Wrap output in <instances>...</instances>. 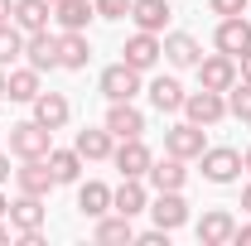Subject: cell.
I'll return each instance as SVG.
<instances>
[{
	"mask_svg": "<svg viewBox=\"0 0 251 246\" xmlns=\"http://www.w3.org/2000/svg\"><path fill=\"white\" fill-rule=\"evenodd\" d=\"M5 135H10V154L15 159H49V150H53V130L39 125L34 116L29 121H15Z\"/></svg>",
	"mask_w": 251,
	"mask_h": 246,
	"instance_id": "6da1fadb",
	"label": "cell"
},
{
	"mask_svg": "<svg viewBox=\"0 0 251 246\" xmlns=\"http://www.w3.org/2000/svg\"><path fill=\"white\" fill-rule=\"evenodd\" d=\"M198 164H203V179L213 188H227L242 179V150H232V145H208L198 154Z\"/></svg>",
	"mask_w": 251,
	"mask_h": 246,
	"instance_id": "7a4b0ae2",
	"label": "cell"
},
{
	"mask_svg": "<svg viewBox=\"0 0 251 246\" xmlns=\"http://www.w3.org/2000/svg\"><path fill=\"white\" fill-rule=\"evenodd\" d=\"M97 87H101L106 101H135V97L145 92V73H135L130 63H111V68H101Z\"/></svg>",
	"mask_w": 251,
	"mask_h": 246,
	"instance_id": "3957f363",
	"label": "cell"
},
{
	"mask_svg": "<svg viewBox=\"0 0 251 246\" xmlns=\"http://www.w3.org/2000/svg\"><path fill=\"white\" fill-rule=\"evenodd\" d=\"M111 164H116V174H121V179H145V174H150V164H155V150L145 145V135H130V140H116Z\"/></svg>",
	"mask_w": 251,
	"mask_h": 246,
	"instance_id": "277c9868",
	"label": "cell"
},
{
	"mask_svg": "<svg viewBox=\"0 0 251 246\" xmlns=\"http://www.w3.org/2000/svg\"><path fill=\"white\" fill-rule=\"evenodd\" d=\"M184 116L193 125H222L227 121V92H208V87H198V92H188L184 97Z\"/></svg>",
	"mask_w": 251,
	"mask_h": 246,
	"instance_id": "5b68a950",
	"label": "cell"
},
{
	"mask_svg": "<svg viewBox=\"0 0 251 246\" xmlns=\"http://www.w3.org/2000/svg\"><path fill=\"white\" fill-rule=\"evenodd\" d=\"M159 58H164V39L150 34V29H135V34L121 44V63H130L135 73H150Z\"/></svg>",
	"mask_w": 251,
	"mask_h": 246,
	"instance_id": "8992f818",
	"label": "cell"
},
{
	"mask_svg": "<svg viewBox=\"0 0 251 246\" xmlns=\"http://www.w3.org/2000/svg\"><path fill=\"white\" fill-rule=\"evenodd\" d=\"M208 150V130L203 125H193L184 116V121H174L169 130H164V154H179V159H198V154Z\"/></svg>",
	"mask_w": 251,
	"mask_h": 246,
	"instance_id": "52a82bcc",
	"label": "cell"
},
{
	"mask_svg": "<svg viewBox=\"0 0 251 246\" xmlns=\"http://www.w3.org/2000/svg\"><path fill=\"white\" fill-rule=\"evenodd\" d=\"M193 73H198V87H208V92H227V87H232V82L242 77L232 53H203Z\"/></svg>",
	"mask_w": 251,
	"mask_h": 246,
	"instance_id": "ba28073f",
	"label": "cell"
},
{
	"mask_svg": "<svg viewBox=\"0 0 251 246\" xmlns=\"http://www.w3.org/2000/svg\"><path fill=\"white\" fill-rule=\"evenodd\" d=\"M10 227H15V237L20 232H44V222H49V198H34V193H15L10 198Z\"/></svg>",
	"mask_w": 251,
	"mask_h": 246,
	"instance_id": "9c48e42d",
	"label": "cell"
},
{
	"mask_svg": "<svg viewBox=\"0 0 251 246\" xmlns=\"http://www.w3.org/2000/svg\"><path fill=\"white\" fill-rule=\"evenodd\" d=\"M213 49L242 58V53L251 49V15H227V20H218V29H213Z\"/></svg>",
	"mask_w": 251,
	"mask_h": 246,
	"instance_id": "30bf717a",
	"label": "cell"
},
{
	"mask_svg": "<svg viewBox=\"0 0 251 246\" xmlns=\"http://www.w3.org/2000/svg\"><path fill=\"white\" fill-rule=\"evenodd\" d=\"M150 217H155V227H164V232H179V227L188 222V198H184V188L150 193Z\"/></svg>",
	"mask_w": 251,
	"mask_h": 246,
	"instance_id": "8fae6325",
	"label": "cell"
},
{
	"mask_svg": "<svg viewBox=\"0 0 251 246\" xmlns=\"http://www.w3.org/2000/svg\"><path fill=\"white\" fill-rule=\"evenodd\" d=\"M145 97H150V106H155L159 116H179L188 92H184V82H179V77L159 73V77H150V82H145Z\"/></svg>",
	"mask_w": 251,
	"mask_h": 246,
	"instance_id": "7c38bea8",
	"label": "cell"
},
{
	"mask_svg": "<svg viewBox=\"0 0 251 246\" xmlns=\"http://www.w3.org/2000/svg\"><path fill=\"white\" fill-rule=\"evenodd\" d=\"M150 193L155 188L145 184V179H121V188H111V213H121V217H135L140 213H150Z\"/></svg>",
	"mask_w": 251,
	"mask_h": 246,
	"instance_id": "4fadbf2b",
	"label": "cell"
},
{
	"mask_svg": "<svg viewBox=\"0 0 251 246\" xmlns=\"http://www.w3.org/2000/svg\"><path fill=\"white\" fill-rule=\"evenodd\" d=\"M15 188L20 193H34V198H49L58 179H53V169H49V159H20V169H15Z\"/></svg>",
	"mask_w": 251,
	"mask_h": 246,
	"instance_id": "5bb4252c",
	"label": "cell"
},
{
	"mask_svg": "<svg viewBox=\"0 0 251 246\" xmlns=\"http://www.w3.org/2000/svg\"><path fill=\"white\" fill-rule=\"evenodd\" d=\"M106 130L116 135V140H130V135H145V111L135 106V101H106Z\"/></svg>",
	"mask_w": 251,
	"mask_h": 246,
	"instance_id": "9a60e30c",
	"label": "cell"
},
{
	"mask_svg": "<svg viewBox=\"0 0 251 246\" xmlns=\"http://www.w3.org/2000/svg\"><path fill=\"white\" fill-rule=\"evenodd\" d=\"M232 232H237V217L227 213V208H208V213L198 217V227H193V237L203 246H232Z\"/></svg>",
	"mask_w": 251,
	"mask_h": 246,
	"instance_id": "2e32d148",
	"label": "cell"
},
{
	"mask_svg": "<svg viewBox=\"0 0 251 246\" xmlns=\"http://www.w3.org/2000/svg\"><path fill=\"white\" fill-rule=\"evenodd\" d=\"M145 184L155 188V193H169V188H184V184H188V159H179V154H155V164H150Z\"/></svg>",
	"mask_w": 251,
	"mask_h": 246,
	"instance_id": "e0dca14e",
	"label": "cell"
},
{
	"mask_svg": "<svg viewBox=\"0 0 251 246\" xmlns=\"http://www.w3.org/2000/svg\"><path fill=\"white\" fill-rule=\"evenodd\" d=\"M73 150L82 154L87 164H101V159H111V150H116V135H111L106 125H82V130L73 135Z\"/></svg>",
	"mask_w": 251,
	"mask_h": 246,
	"instance_id": "ac0fdd59",
	"label": "cell"
},
{
	"mask_svg": "<svg viewBox=\"0 0 251 246\" xmlns=\"http://www.w3.org/2000/svg\"><path fill=\"white\" fill-rule=\"evenodd\" d=\"M159 39H164V63H169V68H198L203 44L188 29H169V34H159Z\"/></svg>",
	"mask_w": 251,
	"mask_h": 246,
	"instance_id": "d6986e66",
	"label": "cell"
},
{
	"mask_svg": "<svg viewBox=\"0 0 251 246\" xmlns=\"http://www.w3.org/2000/svg\"><path fill=\"white\" fill-rule=\"evenodd\" d=\"M25 63L39 68V73H53V68H58V34L53 29L25 34Z\"/></svg>",
	"mask_w": 251,
	"mask_h": 246,
	"instance_id": "ffe728a7",
	"label": "cell"
},
{
	"mask_svg": "<svg viewBox=\"0 0 251 246\" xmlns=\"http://www.w3.org/2000/svg\"><path fill=\"white\" fill-rule=\"evenodd\" d=\"M87 63H92V44H87V34H82V29H58V68L82 73Z\"/></svg>",
	"mask_w": 251,
	"mask_h": 246,
	"instance_id": "44dd1931",
	"label": "cell"
},
{
	"mask_svg": "<svg viewBox=\"0 0 251 246\" xmlns=\"http://www.w3.org/2000/svg\"><path fill=\"white\" fill-rule=\"evenodd\" d=\"M29 106H34V121L49 125V130H63V125L73 121V101H68L63 92H39Z\"/></svg>",
	"mask_w": 251,
	"mask_h": 246,
	"instance_id": "7402d4cb",
	"label": "cell"
},
{
	"mask_svg": "<svg viewBox=\"0 0 251 246\" xmlns=\"http://www.w3.org/2000/svg\"><path fill=\"white\" fill-rule=\"evenodd\" d=\"M39 77H44V73L29 68V63H25V68H10V73H5V101H25V106H29L34 97L44 92Z\"/></svg>",
	"mask_w": 251,
	"mask_h": 246,
	"instance_id": "603a6c76",
	"label": "cell"
},
{
	"mask_svg": "<svg viewBox=\"0 0 251 246\" xmlns=\"http://www.w3.org/2000/svg\"><path fill=\"white\" fill-rule=\"evenodd\" d=\"M10 20H15L25 34H39V29H49V25H53V0H15Z\"/></svg>",
	"mask_w": 251,
	"mask_h": 246,
	"instance_id": "cb8c5ba5",
	"label": "cell"
},
{
	"mask_svg": "<svg viewBox=\"0 0 251 246\" xmlns=\"http://www.w3.org/2000/svg\"><path fill=\"white\" fill-rule=\"evenodd\" d=\"M130 20H135V29L164 34L169 20H174V10H169V0H130Z\"/></svg>",
	"mask_w": 251,
	"mask_h": 246,
	"instance_id": "d4e9b609",
	"label": "cell"
},
{
	"mask_svg": "<svg viewBox=\"0 0 251 246\" xmlns=\"http://www.w3.org/2000/svg\"><path fill=\"white\" fill-rule=\"evenodd\" d=\"M92 20H97L92 0H53V25H58V29H82L87 34Z\"/></svg>",
	"mask_w": 251,
	"mask_h": 246,
	"instance_id": "484cf974",
	"label": "cell"
},
{
	"mask_svg": "<svg viewBox=\"0 0 251 246\" xmlns=\"http://www.w3.org/2000/svg\"><path fill=\"white\" fill-rule=\"evenodd\" d=\"M77 213L82 217H101L111 213V184H101V179H87V184H77Z\"/></svg>",
	"mask_w": 251,
	"mask_h": 246,
	"instance_id": "4316f807",
	"label": "cell"
},
{
	"mask_svg": "<svg viewBox=\"0 0 251 246\" xmlns=\"http://www.w3.org/2000/svg\"><path fill=\"white\" fill-rule=\"evenodd\" d=\"M92 237L101 246H126V242H135V227H130V217H121V213H101L97 227H92Z\"/></svg>",
	"mask_w": 251,
	"mask_h": 246,
	"instance_id": "83f0119b",
	"label": "cell"
},
{
	"mask_svg": "<svg viewBox=\"0 0 251 246\" xmlns=\"http://www.w3.org/2000/svg\"><path fill=\"white\" fill-rule=\"evenodd\" d=\"M49 169H53V179H58V184H82L87 159L73 150V145H68V150H58V145H53V150H49Z\"/></svg>",
	"mask_w": 251,
	"mask_h": 246,
	"instance_id": "f1b7e54d",
	"label": "cell"
},
{
	"mask_svg": "<svg viewBox=\"0 0 251 246\" xmlns=\"http://www.w3.org/2000/svg\"><path fill=\"white\" fill-rule=\"evenodd\" d=\"M15 58H25V29L15 20L0 25V68H15Z\"/></svg>",
	"mask_w": 251,
	"mask_h": 246,
	"instance_id": "f546056e",
	"label": "cell"
},
{
	"mask_svg": "<svg viewBox=\"0 0 251 246\" xmlns=\"http://www.w3.org/2000/svg\"><path fill=\"white\" fill-rule=\"evenodd\" d=\"M227 116L251 121V82H247V77H237V82L227 87Z\"/></svg>",
	"mask_w": 251,
	"mask_h": 246,
	"instance_id": "4dcf8cb0",
	"label": "cell"
},
{
	"mask_svg": "<svg viewBox=\"0 0 251 246\" xmlns=\"http://www.w3.org/2000/svg\"><path fill=\"white\" fill-rule=\"evenodd\" d=\"M97 20H130V0H92Z\"/></svg>",
	"mask_w": 251,
	"mask_h": 246,
	"instance_id": "1f68e13d",
	"label": "cell"
},
{
	"mask_svg": "<svg viewBox=\"0 0 251 246\" xmlns=\"http://www.w3.org/2000/svg\"><path fill=\"white\" fill-rule=\"evenodd\" d=\"M208 10H213L218 20H227V15H247L251 0H208Z\"/></svg>",
	"mask_w": 251,
	"mask_h": 246,
	"instance_id": "d6a6232c",
	"label": "cell"
},
{
	"mask_svg": "<svg viewBox=\"0 0 251 246\" xmlns=\"http://www.w3.org/2000/svg\"><path fill=\"white\" fill-rule=\"evenodd\" d=\"M169 237H174V232H164V227H150V232H135V242H140V246H169Z\"/></svg>",
	"mask_w": 251,
	"mask_h": 246,
	"instance_id": "836d02e7",
	"label": "cell"
},
{
	"mask_svg": "<svg viewBox=\"0 0 251 246\" xmlns=\"http://www.w3.org/2000/svg\"><path fill=\"white\" fill-rule=\"evenodd\" d=\"M232 242H237V246H251V222H237V232H232Z\"/></svg>",
	"mask_w": 251,
	"mask_h": 246,
	"instance_id": "e575fe53",
	"label": "cell"
},
{
	"mask_svg": "<svg viewBox=\"0 0 251 246\" xmlns=\"http://www.w3.org/2000/svg\"><path fill=\"white\" fill-rule=\"evenodd\" d=\"M237 73H242V77H247V82H251V49H247V53H242V58H237Z\"/></svg>",
	"mask_w": 251,
	"mask_h": 246,
	"instance_id": "d590c367",
	"label": "cell"
},
{
	"mask_svg": "<svg viewBox=\"0 0 251 246\" xmlns=\"http://www.w3.org/2000/svg\"><path fill=\"white\" fill-rule=\"evenodd\" d=\"M10 174H15V169H10V154L0 150V188H5V179H10Z\"/></svg>",
	"mask_w": 251,
	"mask_h": 246,
	"instance_id": "8d00e7d4",
	"label": "cell"
},
{
	"mask_svg": "<svg viewBox=\"0 0 251 246\" xmlns=\"http://www.w3.org/2000/svg\"><path fill=\"white\" fill-rule=\"evenodd\" d=\"M242 213L251 217V179H247V188H242Z\"/></svg>",
	"mask_w": 251,
	"mask_h": 246,
	"instance_id": "74e56055",
	"label": "cell"
},
{
	"mask_svg": "<svg viewBox=\"0 0 251 246\" xmlns=\"http://www.w3.org/2000/svg\"><path fill=\"white\" fill-rule=\"evenodd\" d=\"M10 10H15V0H0V25L10 20Z\"/></svg>",
	"mask_w": 251,
	"mask_h": 246,
	"instance_id": "f35d334b",
	"label": "cell"
},
{
	"mask_svg": "<svg viewBox=\"0 0 251 246\" xmlns=\"http://www.w3.org/2000/svg\"><path fill=\"white\" fill-rule=\"evenodd\" d=\"M242 169H247V174H251V145H247V150H242Z\"/></svg>",
	"mask_w": 251,
	"mask_h": 246,
	"instance_id": "ab89813d",
	"label": "cell"
},
{
	"mask_svg": "<svg viewBox=\"0 0 251 246\" xmlns=\"http://www.w3.org/2000/svg\"><path fill=\"white\" fill-rule=\"evenodd\" d=\"M10 213V198H5V188H0V217Z\"/></svg>",
	"mask_w": 251,
	"mask_h": 246,
	"instance_id": "60d3db41",
	"label": "cell"
},
{
	"mask_svg": "<svg viewBox=\"0 0 251 246\" xmlns=\"http://www.w3.org/2000/svg\"><path fill=\"white\" fill-rule=\"evenodd\" d=\"M5 73H10V68H0V101H5Z\"/></svg>",
	"mask_w": 251,
	"mask_h": 246,
	"instance_id": "b9f144b4",
	"label": "cell"
},
{
	"mask_svg": "<svg viewBox=\"0 0 251 246\" xmlns=\"http://www.w3.org/2000/svg\"><path fill=\"white\" fill-rule=\"evenodd\" d=\"M0 140H5V125H0Z\"/></svg>",
	"mask_w": 251,
	"mask_h": 246,
	"instance_id": "7bdbcfd3",
	"label": "cell"
},
{
	"mask_svg": "<svg viewBox=\"0 0 251 246\" xmlns=\"http://www.w3.org/2000/svg\"><path fill=\"white\" fill-rule=\"evenodd\" d=\"M247 15H251V10H247Z\"/></svg>",
	"mask_w": 251,
	"mask_h": 246,
	"instance_id": "ee69618b",
	"label": "cell"
}]
</instances>
